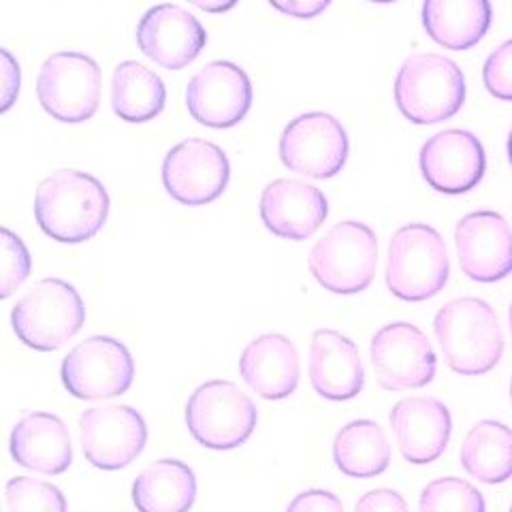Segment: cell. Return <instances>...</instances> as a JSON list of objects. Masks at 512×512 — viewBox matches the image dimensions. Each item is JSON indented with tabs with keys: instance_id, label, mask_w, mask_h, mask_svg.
Wrapping results in <instances>:
<instances>
[{
	"instance_id": "obj_13",
	"label": "cell",
	"mask_w": 512,
	"mask_h": 512,
	"mask_svg": "<svg viewBox=\"0 0 512 512\" xmlns=\"http://www.w3.org/2000/svg\"><path fill=\"white\" fill-rule=\"evenodd\" d=\"M372 365L378 384L387 391L427 387L438 370L427 335L410 323H391L374 335Z\"/></svg>"
},
{
	"instance_id": "obj_32",
	"label": "cell",
	"mask_w": 512,
	"mask_h": 512,
	"mask_svg": "<svg viewBox=\"0 0 512 512\" xmlns=\"http://www.w3.org/2000/svg\"><path fill=\"white\" fill-rule=\"evenodd\" d=\"M286 512H344V504L325 489H310L295 495V500L288 504Z\"/></svg>"
},
{
	"instance_id": "obj_31",
	"label": "cell",
	"mask_w": 512,
	"mask_h": 512,
	"mask_svg": "<svg viewBox=\"0 0 512 512\" xmlns=\"http://www.w3.org/2000/svg\"><path fill=\"white\" fill-rule=\"evenodd\" d=\"M483 79L487 90L495 99L512 101V39L502 43L498 50L487 58Z\"/></svg>"
},
{
	"instance_id": "obj_39",
	"label": "cell",
	"mask_w": 512,
	"mask_h": 512,
	"mask_svg": "<svg viewBox=\"0 0 512 512\" xmlns=\"http://www.w3.org/2000/svg\"><path fill=\"white\" fill-rule=\"evenodd\" d=\"M508 320H510V333H512V306H510V314H508Z\"/></svg>"
},
{
	"instance_id": "obj_3",
	"label": "cell",
	"mask_w": 512,
	"mask_h": 512,
	"mask_svg": "<svg viewBox=\"0 0 512 512\" xmlns=\"http://www.w3.org/2000/svg\"><path fill=\"white\" fill-rule=\"evenodd\" d=\"M86 306L69 282L45 278L15 303L11 325L20 342L32 350L54 352L82 331Z\"/></svg>"
},
{
	"instance_id": "obj_10",
	"label": "cell",
	"mask_w": 512,
	"mask_h": 512,
	"mask_svg": "<svg viewBox=\"0 0 512 512\" xmlns=\"http://www.w3.org/2000/svg\"><path fill=\"white\" fill-rule=\"evenodd\" d=\"M282 163L314 180L338 175L348 160L344 126L325 111H312L291 120L280 137Z\"/></svg>"
},
{
	"instance_id": "obj_41",
	"label": "cell",
	"mask_w": 512,
	"mask_h": 512,
	"mask_svg": "<svg viewBox=\"0 0 512 512\" xmlns=\"http://www.w3.org/2000/svg\"><path fill=\"white\" fill-rule=\"evenodd\" d=\"M510 512H512V506H510Z\"/></svg>"
},
{
	"instance_id": "obj_40",
	"label": "cell",
	"mask_w": 512,
	"mask_h": 512,
	"mask_svg": "<svg viewBox=\"0 0 512 512\" xmlns=\"http://www.w3.org/2000/svg\"><path fill=\"white\" fill-rule=\"evenodd\" d=\"M510 399H512V382H510Z\"/></svg>"
},
{
	"instance_id": "obj_30",
	"label": "cell",
	"mask_w": 512,
	"mask_h": 512,
	"mask_svg": "<svg viewBox=\"0 0 512 512\" xmlns=\"http://www.w3.org/2000/svg\"><path fill=\"white\" fill-rule=\"evenodd\" d=\"M3 237V280H0V297H11L24 280L30 276L32 259L22 239L9 229L0 231Z\"/></svg>"
},
{
	"instance_id": "obj_26",
	"label": "cell",
	"mask_w": 512,
	"mask_h": 512,
	"mask_svg": "<svg viewBox=\"0 0 512 512\" xmlns=\"http://www.w3.org/2000/svg\"><path fill=\"white\" fill-rule=\"evenodd\" d=\"M461 466L480 483H506L512 478V429L498 421L474 425L461 444Z\"/></svg>"
},
{
	"instance_id": "obj_9",
	"label": "cell",
	"mask_w": 512,
	"mask_h": 512,
	"mask_svg": "<svg viewBox=\"0 0 512 512\" xmlns=\"http://www.w3.org/2000/svg\"><path fill=\"white\" fill-rule=\"evenodd\" d=\"M60 378L64 389L77 399H109L131 389L135 363L122 342L109 335H92L64 357Z\"/></svg>"
},
{
	"instance_id": "obj_2",
	"label": "cell",
	"mask_w": 512,
	"mask_h": 512,
	"mask_svg": "<svg viewBox=\"0 0 512 512\" xmlns=\"http://www.w3.org/2000/svg\"><path fill=\"white\" fill-rule=\"evenodd\" d=\"M434 331L448 367L461 376H483L504 355L498 316L478 297L448 301L436 314Z\"/></svg>"
},
{
	"instance_id": "obj_25",
	"label": "cell",
	"mask_w": 512,
	"mask_h": 512,
	"mask_svg": "<svg viewBox=\"0 0 512 512\" xmlns=\"http://www.w3.org/2000/svg\"><path fill=\"white\" fill-rule=\"evenodd\" d=\"M333 461L350 478H374L387 472L391 463L387 434L374 421H352L335 436Z\"/></svg>"
},
{
	"instance_id": "obj_12",
	"label": "cell",
	"mask_w": 512,
	"mask_h": 512,
	"mask_svg": "<svg viewBox=\"0 0 512 512\" xmlns=\"http://www.w3.org/2000/svg\"><path fill=\"white\" fill-rule=\"evenodd\" d=\"M229 180V158L212 141L186 139L165 156L163 184L171 199L182 205L199 207L216 201Z\"/></svg>"
},
{
	"instance_id": "obj_34",
	"label": "cell",
	"mask_w": 512,
	"mask_h": 512,
	"mask_svg": "<svg viewBox=\"0 0 512 512\" xmlns=\"http://www.w3.org/2000/svg\"><path fill=\"white\" fill-rule=\"evenodd\" d=\"M269 3L288 18L312 20L331 5V0H269Z\"/></svg>"
},
{
	"instance_id": "obj_19",
	"label": "cell",
	"mask_w": 512,
	"mask_h": 512,
	"mask_svg": "<svg viewBox=\"0 0 512 512\" xmlns=\"http://www.w3.org/2000/svg\"><path fill=\"white\" fill-rule=\"evenodd\" d=\"M327 214L329 201L312 184L299 180H276L263 190V224L282 239L303 242L323 227Z\"/></svg>"
},
{
	"instance_id": "obj_24",
	"label": "cell",
	"mask_w": 512,
	"mask_h": 512,
	"mask_svg": "<svg viewBox=\"0 0 512 512\" xmlns=\"http://www.w3.org/2000/svg\"><path fill=\"white\" fill-rule=\"evenodd\" d=\"M197 500V478L178 459H158L133 483L139 512H188Z\"/></svg>"
},
{
	"instance_id": "obj_1",
	"label": "cell",
	"mask_w": 512,
	"mask_h": 512,
	"mask_svg": "<svg viewBox=\"0 0 512 512\" xmlns=\"http://www.w3.org/2000/svg\"><path fill=\"white\" fill-rule=\"evenodd\" d=\"M109 216L105 186L84 171L60 169L45 178L35 195L41 231L60 244H82L99 233Z\"/></svg>"
},
{
	"instance_id": "obj_22",
	"label": "cell",
	"mask_w": 512,
	"mask_h": 512,
	"mask_svg": "<svg viewBox=\"0 0 512 512\" xmlns=\"http://www.w3.org/2000/svg\"><path fill=\"white\" fill-rule=\"evenodd\" d=\"M239 374L263 399L291 397L299 384V355L295 344L280 333L252 340L239 359Z\"/></svg>"
},
{
	"instance_id": "obj_8",
	"label": "cell",
	"mask_w": 512,
	"mask_h": 512,
	"mask_svg": "<svg viewBox=\"0 0 512 512\" xmlns=\"http://www.w3.org/2000/svg\"><path fill=\"white\" fill-rule=\"evenodd\" d=\"M43 109L58 122L90 120L101 103V69L90 56L58 52L43 62L37 77Z\"/></svg>"
},
{
	"instance_id": "obj_11",
	"label": "cell",
	"mask_w": 512,
	"mask_h": 512,
	"mask_svg": "<svg viewBox=\"0 0 512 512\" xmlns=\"http://www.w3.org/2000/svg\"><path fill=\"white\" fill-rule=\"evenodd\" d=\"M79 438L94 468L114 472L131 466L143 453L148 427L131 406H101L79 416Z\"/></svg>"
},
{
	"instance_id": "obj_16",
	"label": "cell",
	"mask_w": 512,
	"mask_h": 512,
	"mask_svg": "<svg viewBox=\"0 0 512 512\" xmlns=\"http://www.w3.org/2000/svg\"><path fill=\"white\" fill-rule=\"evenodd\" d=\"M455 246L461 271L474 282H500L512 274V229L498 212L463 216Z\"/></svg>"
},
{
	"instance_id": "obj_18",
	"label": "cell",
	"mask_w": 512,
	"mask_h": 512,
	"mask_svg": "<svg viewBox=\"0 0 512 512\" xmlns=\"http://www.w3.org/2000/svg\"><path fill=\"white\" fill-rule=\"evenodd\" d=\"M391 425L399 451L414 466L436 461L448 446L453 419L436 397H406L391 410Z\"/></svg>"
},
{
	"instance_id": "obj_5",
	"label": "cell",
	"mask_w": 512,
	"mask_h": 512,
	"mask_svg": "<svg viewBox=\"0 0 512 512\" xmlns=\"http://www.w3.org/2000/svg\"><path fill=\"white\" fill-rule=\"evenodd\" d=\"M451 263L442 235L429 224H406L389 244L387 286L402 301H427L448 282Z\"/></svg>"
},
{
	"instance_id": "obj_20",
	"label": "cell",
	"mask_w": 512,
	"mask_h": 512,
	"mask_svg": "<svg viewBox=\"0 0 512 512\" xmlns=\"http://www.w3.org/2000/svg\"><path fill=\"white\" fill-rule=\"evenodd\" d=\"M310 382L331 402H348L363 391L365 372L359 348L333 329H318L310 344Z\"/></svg>"
},
{
	"instance_id": "obj_27",
	"label": "cell",
	"mask_w": 512,
	"mask_h": 512,
	"mask_svg": "<svg viewBox=\"0 0 512 512\" xmlns=\"http://www.w3.org/2000/svg\"><path fill=\"white\" fill-rule=\"evenodd\" d=\"M167 103V88L154 71L135 60H126L111 82V107L120 120L141 124L154 120Z\"/></svg>"
},
{
	"instance_id": "obj_17",
	"label": "cell",
	"mask_w": 512,
	"mask_h": 512,
	"mask_svg": "<svg viewBox=\"0 0 512 512\" xmlns=\"http://www.w3.org/2000/svg\"><path fill=\"white\" fill-rule=\"evenodd\" d=\"M207 43L203 24L178 5H156L137 26V45L163 69L180 71L197 60Z\"/></svg>"
},
{
	"instance_id": "obj_7",
	"label": "cell",
	"mask_w": 512,
	"mask_h": 512,
	"mask_svg": "<svg viewBox=\"0 0 512 512\" xmlns=\"http://www.w3.org/2000/svg\"><path fill=\"white\" fill-rule=\"evenodd\" d=\"M259 421L252 399L229 380H210L188 397L190 436L212 451H231L248 442Z\"/></svg>"
},
{
	"instance_id": "obj_23",
	"label": "cell",
	"mask_w": 512,
	"mask_h": 512,
	"mask_svg": "<svg viewBox=\"0 0 512 512\" xmlns=\"http://www.w3.org/2000/svg\"><path fill=\"white\" fill-rule=\"evenodd\" d=\"M493 9L489 0H425L423 26L438 45L466 52L483 41L491 28Z\"/></svg>"
},
{
	"instance_id": "obj_38",
	"label": "cell",
	"mask_w": 512,
	"mask_h": 512,
	"mask_svg": "<svg viewBox=\"0 0 512 512\" xmlns=\"http://www.w3.org/2000/svg\"><path fill=\"white\" fill-rule=\"evenodd\" d=\"M372 3H395V0H372Z\"/></svg>"
},
{
	"instance_id": "obj_4",
	"label": "cell",
	"mask_w": 512,
	"mask_h": 512,
	"mask_svg": "<svg viewBox=\"0 0 512 512\" xmlns=\"http://www.w3.org/2000/svg\"><path fill=\"white\" fill-rule=\"evenodd\" d=\"M395 103L414 124L444 122L466 103V79L451 58L414 54L397 73Z\"/></svg>"
},
{
	"instance_id": "obj_14",
	"label": "cell",
	"mask_w": 512,
	"mask_h": 512,
	"mask_svg": "<svg viewBox=\"0 0 512 512\" xmlns=\"http://www.w3.org/2000/svg\"><path fill=\"white\" fill-rule=\"evenodd\" d=\"M190 116L210 128H231L242 122L252 107L248 73L235 62L216 60L190 79L186 88Z\"/></svg>"
},
{
	"instance_id": "obj_6",
	"label": "cell",
	"mask_w": 512,
	"mask_h": 512,
	"mask_svg": "<svg viewBox=\"0 0 512 512\" xmlns=\"http://www.w3.org/2000/svg\"><path fill=\"white\" fill-rule=\"evenodd\" d=\"M376 267L378 237L357 220L335 224L310 254L312 276L335 295L363 293L372 284Z\"/></svg>"
},
{
	"instance_id": "obj_33",
	"label": "cell",
	"mask_w": 512,
	"mask_h": 512,
	"mask_svg": "<svg viewBox=\"0 0 512 512\" xmlns=\"http://www.w3.org/2000/svg\"><path fill=\"white\" fill-rule=\"evenodd\" d=\"M355 512H410L406 500L393 489H374L359 500Z\"/></svg>"
},
{
	"instance_id": "obj_21",
	"label": "cell",
	"mask_w": 512,
	"mask_h": 512,
	"mask_svg": "<svg viewBox=\"0 0 512 512\" xmlns=\"http://www.w3.org/2000/svg\"><path fill=\"white\" fill-rule=\"evenodd\" d=\"M11 457L22 468L41 474H62L73 463L69 427L56 414L28 412L11 431Z\"/></svg>"
},
{
	"instance_id": "obj_37",
	"label": "cell",
	"mask_w": 512,
	"mask_h": 512,
	"mask_svg": "<svg viewBox=\"0 0 512 512\" xmlns=\"http://www.w3.org/2000/svg\"><path fill=\"white\" fill-rule=\"evenodd\" d=\"M508 158H510V163H512V131H510V137H508Z\"/></svg>"
},
{
	"instance_id": "obj_36",
	"label": "cell",
	"mask_w": 512,
	"mask_h": 512,
	"mask_svg": "<svg viewBox=\"0 0 512 512\" xmlns=\"http://www.w3.org/2000/svg\"><path fill=\"white\" fill-rule=\"evenodd\" d=\"M188 3L207 13H224V11H231L239 0H188Z\"/></svg>"
},
{
	"instance_id": "obj_15",
	"label": "cell",
	"mask_w": 512,
	"mask_h": 512,
	"mask_svg": "<svg viewBox=\"0 0 512 512\" xmlns=\"http://www.w3.org/2000/svg\"><path fill=\"white\" fill-rule=\"evenodd\" d=\"M419 163L431 188L444 195H463L485 178L487 154L476 135L451 128L427 139Z\"/></svg>"
},
{
	"instance_id": "obj_28",
	"label": "cell",
	"mask_w": 512,
	"mask_h": 512,
	"mask_svg": "<svg viewBox=\"0 0 512 512\" xmlns=\"http://www.w3.org/2000/svg\"><path fill=\"white\" fill-rule=\"evenodd\" d=\"M421 512H487L483 493L468 480L455 476L438 478L429 483L419 502Z\"/></svg>"
},
{
	"instance_id": "obj_35",
	"label": "cell",
	"mask_w": 512,
	"mask_h": 512,
	"mask_svg": "<svg viewBox=\"0 0 512 512\" xmlns=\"http://www.w3.org/2000/svg\"><path fill=\"white\" fill-rule=\"evenodd\" d=\"M0 56H3V105L0 109L9 111L20 94V64L7 50L0 52Z\"/></svg>"
},
{
	"instance_id": "obj_29",
	"label": "cell",
	"mask_w": 512,
	"mask_h": 512,
	"mask_svg": "<svg viewBox=\"0 0 512 512\" xmlns=\"http://www.w3.org/2000/svg\"><path fill=\"white\" fill-rule=\"evenodd\" d=\"M7 512H67V500L58 487L39 478L15 476L7 483Z\"/></svg>"
}]
</instances>
